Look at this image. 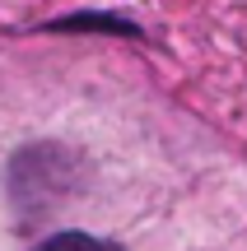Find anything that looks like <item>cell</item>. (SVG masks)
<instances>
[{
	"label": "cell",
	"instance_id": "1",
	"mask_svg": "<svg viewBox=\"0 0 247 251\" xmlns=\"http://www.w3.org/2000/svg\"><path fill=\"white\" fill-rule=\"evenodd\" d=\"M37 251H117V247L103 242V237H89V233H56V237H47Z\"/></svg>",
	"mask_w": 247,
	"mask_h": 251
}]
</instances>
